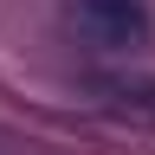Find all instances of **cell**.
I'll list each match as a JSON object with an SVG mask.
<instances>
[{
    "instance_id": "6da1fadb",
    "label": "cell",
    "mask_w": 155,
    "mask_h": 155,
    "mask_svg": "<svg viewBox=\"0 0 155 155\" xmlns=\"http://www.w3.org/2000/svg\"><path fill=\"white\" fill-rule=\"evenodd\" d=\"M78 26L104 52H142L149 45V0H71Z\"/></svg>"
}]
</instances>
